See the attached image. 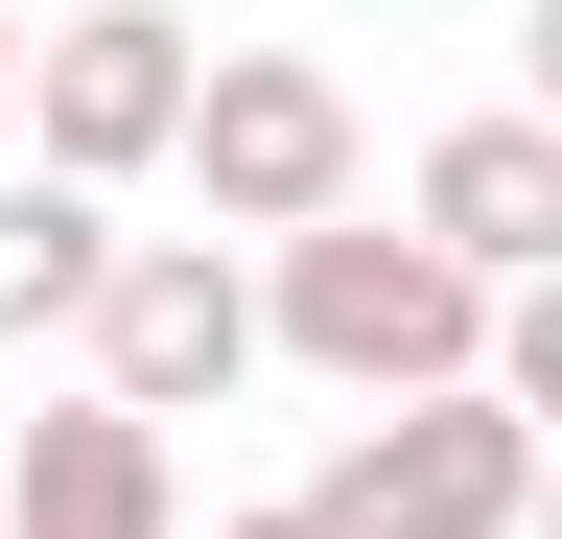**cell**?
I'll return each instance as SVG.
<instances>
[{"instance_id":"cell-1","label":"cell","mask_w":562,"mask_h":539,"mask_svg":"<svg viewBox=\"0 0 562 539\" xmlns=\"http://www.w3.org/2000/svg\"><path fill=\"white\" fill-rule=\"evenodd\" d=\"M258 305H281V352H305L351 423H375V398H469V375H492V328H516L422 212H328V235H281V258H258Z\"/></svg>"},{"instance_id":"cell-2","label":"cell","mask_w":562,"mask_h":539,"mask_svg":"<svg viewBox=\"0 0 562 539\" xmlns=\"http://www.w3.org/2000/svg\"><path fill=\"white\" fill-rule=\"evenodd\" d=\"M328 539H539V493H562V446L516 423V398H375V423H328Z\"/></svg>"},{"instance_id":"cell-3","label":"cell","mask_w":562,"mask_h":539,"mask_svg":"<svg viewBox=\"0 0 562 539\" xmlns=\"http://www.w3.org/2000/svg\"><path fill=\"white\" fill-rule=\"evenodd\" d=\"M188 188H211V235H328L351 188H375V117H351L328 47H211V117H188Z\"/></svg>"},{"instance_id":"cell-4","label":"cell","mask_w":562,"mask_h":539,"mask_svg":"<svg viewBox=\"0 0 562 539\" xmlns=\"http://www.w3.org/2000/svg\"><path fill=\"white\" fill-rule=\"evenodd\" d=\"M188 117H211V24H165V0H70V24H47V94H24V165L140 188V165H188Z\"/></svg>"},{"instance_id":"cell-5","label":"cell","mask_w":562,"mask_h":539,"mask_svg":"<svg viewBox=\"0 0 562 539\" xmlns=\"http://www.w3.org/2000/svg\"><path fill=\"white\" fill-rule=\"evenodd\" d=\"M281 352V305H258V258L235 235H140L117 258V305H94V398H140V423H211Z\"/></svg>"},{"instance_id":"cell-6","label":"cell","mask_w":562,"mask_h":539,"mask_svg":"<svg viewBox=\"0 0 562 539\" xmlns=\"http://www.w3.org/2000/svg\"><path fill=\"white\" fill-rule=\"evenodd\" d=\"M398 212L446 235L492 305H516V282H562V117H539V94H516V117H446V142L398 165Z\"/></svg>"},{"instance_id":"cell-7","label":"cell","mask_w":562,"mask_h":539,"mask_svg":"<svg viewBox=\"0 0 562 539\" xmlns=\"http://www.w3.org/2000/svg\"><path fill=\"white\" fill-rule=\"evenodd\" d=\"M0 539H188V446L140 398H47L0 446Z\"/></svg>"},{"instance_id":"cell-8","label":"cell","mask_w":562,"mask_h":539,"mask_svg":"<svg viewBox=\"0 0 562 539\" xmlns=\"http://www.w3.org/2000/svg\"><path fill=\"white\" fill-rule=\"evenodd\" d=\"M117 188H70V165H0V352H47V328H70V352H94V305H117Z\"/></svg>"},{"instance_id":"cell-9","label":"cell","mask_w":562,"mask_h":539,"mask_svg":"<svg viewBox=\"0 0 562 539\" xmlns=\"http://www.w3.org/2000/svg\"><path fill=\"white\" fill-rule=\"evenodd\" d=\"M492 398H516V423L562 446V282H516V328H492Z\"/></svg>"},{"instance_id":"cell-10","label":"cell","mask_w":562,"mask_h":539,"mask_svg":"<svg viewBox=\"0 0 562 539\" xmlns=\"http://www.w3.org/2000/svg\"><path fill=\"white\" fill-rule=\"evenodd\" d=\"M24 94H47V0H0V165H24Z\"/></svg>"},{"instance_id":"cell-11","label":"cell","mask_w":562,"mask_h":539,"mask_svg":"<svg viewBox=\"0 0 562 539\" xmlns=\"http://www.w3.org/2000/svg\"><path fill=\"white\" fill-rule=\"evenodd\" d=\"M211 539H328V493H258V516H211Z\"/></svg>"},{"instance_id":"cell-12","label":"cell","mask_w":562,"mask_h":539,"mask_svg":"<svg viewBox=\"0 0 562 539\" xmlns=\"http://www.w3.org/2000/svg\"><path fill=\"white\" fill-rule=\"evenodd\" d=\"M516 71H539V117H562V0H539V47H516Z\"/></svg>"},{"instance_id":"cell-13","label":"cell","mask_w":562,"mask_h":539,"mask_svg":"<svg viewBox=\"0 0 562 539\" xmlns=\"http://www.w3.org/2000/svg\"><path fill=\"white\" fill-rule=\"evenodd\" d=\"M539 539H562V493H539Z\"/></svg>"},{"instance_id":"cell-14","label":"cell","mask_w":562,"mask_h":539,"mask_svg":"<svg viewBox=\"0 0 562 539\" xmlns=\"http://www.w3.org/2000/svg\"><path fill=\"white\" fill-rule=\"evenodd\" d=\"M47 24H70V0H47Z\"/></svg>"}]
</instances>
